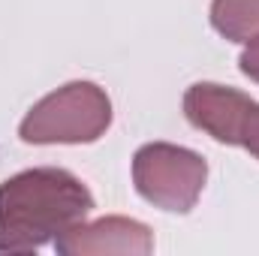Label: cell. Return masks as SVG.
<instances>
[{
  "instance_id": "cell-1",
  "label": "cell",
  "mask_w": 259,
  "mask_h": 256,
  "mask_svg": "<svg viewBox=\"0 0 259 256\" xmlns=\"http://www.w3.org/2000/svg\"><path fill=\"white\" fill-rule=\"evenodd\" d=\"M91 208V190L66 169H27L0 184V250H36L78 226Z\"/></svg>"
},
{
  "instance_id": "cell-2",
  "label": "cell",
  "mask_w": 259,
  "mask_h": 256,
  "mask_svg": "<svg viewBox=\"0 0 259 256\" xmlns=\"http://www.w3.org/2000/svg\"><path fill=\"white\" fill-rule=\"evenodd\" d=\"M112 124V103L94 81H69L39 100L21 121V139L30 145L97 142Z\"/></svg>"
},
{
  "instance_id": "cell-3",
  "label": "cell",
  "mask_w": 259,
  "mask_h": 256,
  "mask_svg": "<svg viewBox=\"0 0 259 256\" xmlns=\"http://www.w3.org/2000/svg\"><path fill=\"white\" fill-rule=\"evenodd\" d=\"M208 163L187 148L151 142L133 157V184L142 199L163 211L187 214L202 196Z\"/></svg>"
},
{
  "instance_id": "cell-4",
  "label": "cell",
  "mask_w": 259,
  "mask_h": 256,
  "mask_svg": "<svg viewBox=\"0 0 259 256\" xmlns=\"http://www.w3.org/2000/svg\"><path fill=\"white\" fill-rule=\"evenodd\" d=\"M58 253L91 256V253H124L148 256L154 250V235L145 223L130 217H103L94 223H78L55 238Z\"/></svg>"
},
{
  "instance_id": "cell-5",
  "label": "cell",
  "mask_w": 259,
  "mask_h": 256,
  "mask_svg": "<svg viewBox=\"0 0 259 256\" xmlns=\"http://www.w3.org/2000/svg\"><path fill=\"white\" fill-rule=\"evenodd\" d=\"M253 100L235 88L202 81L184 94V115L196 130L208 133L223 145H241V127Z\"/></svg>"
},
{
  "instance_id": "cell-6",
  "label": "cell",
  "mask_w": 259,
  "mask_h": 256,
  "mask_svg": "<svg viewBox=\"0 0 259 256\" xmlns=\"http://www.w3.org/2000/svg\"><path fill=\"white\" fill-rule=\"evenodd\" d=\"M211 24L232 42H250L259 36V0H214Z\"/></svg>"
},
{
  "instance_id": "cell-7",
  "label": "cell",
  "mask_w": 259,
  "mask_h": 256,
  "mask_svg": "<svg viewBox=\"0 0 259 256\" xmlns=\"http://www.w3.org/2000/svg\"><path fill=\"white\" fill-rule=\"evenodd\" d=\"M241 145L259 160V103L250 106L247 118H244V127H241Z\"/></svg>"
},
{
  "instance_id": "cell-8",
  "label": "cell",
  "mask_w": 259,
  "mask_h": 256,
  "mask_svg": "<svg viewBox=\"0 0 259 256\" xmlns=\"http://www.w3.org/2000/svg\"><path fill=\"white\" fill-rule=\"evenodd\" d=\"M241 72L259 81V36L247 42V49L241 52Z\"/></svg>"
}]
</instances>
